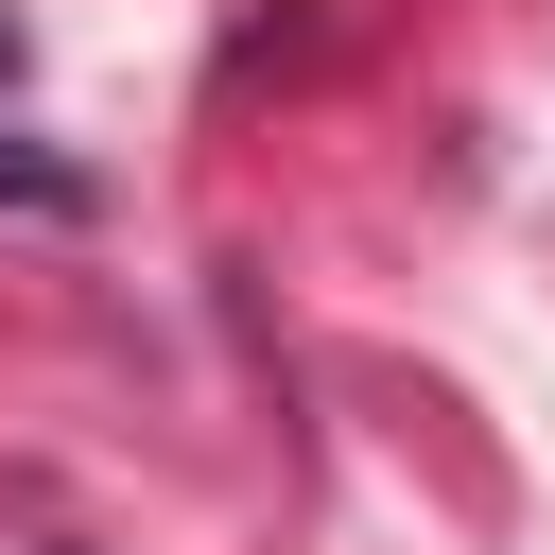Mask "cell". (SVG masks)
Returning a JSON list of instances; mask_svg holds the SVG:
<instances>
[{"label":"cell","instance_id":"1","mask_svg":"<svg viewBox=\"0 0 555 555\" xmlns=\"http://www.w3.org/2000/svg\"><path fill=\"white\" fill-rule=\"evenodd\" d=\"M0 191H17V208H69V156H35V139H0Z\"/></svg>","mask_w":555,"mask_h":555}]
</instances>
